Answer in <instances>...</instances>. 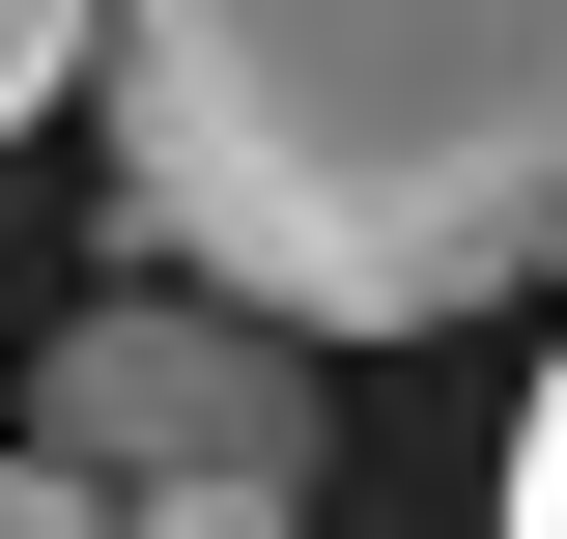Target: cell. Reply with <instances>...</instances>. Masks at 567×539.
<instances>
[{
	"label": "cell",
	"instance_id": "cell-1",
	"mask_svg": "<svg viewBox=\"0 0 567 539\" xmlns=\"http://www.w3.org/2000/svg\"><path fill=\"white\" fill-rule=\"evenodd\" d=\"M114 227L284 340L567 284V0H114Z\"/></svg>",
	"mask_w": 567,
	"mask_h": 539
},
{
	"label": "cell",
	"instance_id": "cell-2",
	"mask_svg": "<svg viewBox=\"0 0 567 539\" xmlns=\"http://www.w3.org/2000/svg\"><path fill=\"white\" fill-rule=\"evenodd\" d=\"M29 455L58 482H312V340L227 313V284H114V313H58V369H29Z\"/></svg>",
	"mask_w": 567,
	"mask_h": 539
},
{
	"label": "cell",
	"instance_id": "cell-4",
	"mask_svg": "<svg viewBox=\"0 0 567 539\" xmlns=\"http://www.w3.org/2000/svg\"><path fill=\"white\" fill-rule=\"evenodd\" d=\"M114 539H312V482H142Z\"/></svg>",
	"mask_w": 567,
	"mask_h": 539
},
{
	"label": "cell",
	"instance_id": "cell-3",
	"mask_svg": "<svg viewBox=\"0 0 567 539\" xmlns=\"http://www.w3.org/2000/svg\"><path fill=\"white\" fill-rule=\"evenodd\" d=\"M85 58H114V0H0V142L58 114V85H85Z\"/></svg>",
	"mask_w": 567,
	"mask_h": 539
},
{
	"label": "cell",
	"instance_id": "cell-5",
	"mask_svg": "<svg viewBox=\"0 0 567 539\" xmlns=\"http://www.w3.org/2000/svg\"><path fill=\"white\" fill-rule=\"evenodd\" d=\"M0 539H114V482H58L29 426H0Z\"/></svg>",
	"mask_w": 567,
	"mask_h": 539
},
{
	"label": "cell",
	"instance_id": "cell-6",
	"mask_svg": "<svg viewBox=\"0 0 567 539\" xmlns=\"http://www.w3.org/2000/svg\"><path fill=\"white\" fill-rule=\"evenodd\" d=\"M511 539H567V340H539V426H511Z\"/></svg>",
	"mask_w": 567,
	"mask_h": 539
}]
</instances>
